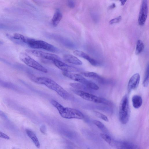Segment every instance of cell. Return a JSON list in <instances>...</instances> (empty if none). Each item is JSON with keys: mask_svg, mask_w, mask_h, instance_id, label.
<instances>
[{"mask_svg": "<svg viewBox=\"0 0 149 149\" xmlns=\"http://www.w3.org/2000/svg\"><path fill=\"white\" fill-rule=\"evenodd\" d=\"M29 78L33 82L39 84H44L49 89L55 91L64 100L70 98V94L55 81L50 78L44 77H36L29 75Z\"/></svg>", "mask_w": 149, "mask_h": 149, "instance_id": "cell-1", "label": "cell"}, {"mask_svg": "<svg viewBox=\"0 0 149 149\" xmlns=\"http://www.w3.org/2000/svg\"><path fill=\"white\" fill-rule=\"evenodd\" d=\"M130 114L128 98L127 95H125L122 98L119 107V117L120 123L126 124L129 121Z\"/></svg>", "mask_w": 149, "mask_h": 149, "instance_id": "cell-2", "label": "cell"}, {"mask_svg": "<svg viewBox=\"0 0 149 149\" xmlns=\"http://www.w3.org/2000/svg\"><path fill=\"white\" fill-rule=\"evenodd\" d=\"M26 44L33 49H43L53 52L57 51V49L53 45L41 40H36L28 38Z\"/></svg>", "mask_w": 149, "mask_h": 149, "instance_id": "cell-3", "label": "cell"}, {"mask_svg": "<svg viewBox=\"0 0 149 149\" xmlns=\"http://www.w3.org/2000/svg\"><path fill=\"white\" fill-rule=\"evenodd\" d=\"M19 58L22 61L30 67L44 73H47L48 72L46 68L26 53H21Z\"/></svg>", "mask_w": 149, "mask_h": 149, "instance_id": "cell-4", "label": "cell"}, {"mask_svg": "<svg viewBox=\"0 0 149 149\" xmlns=\"http://www.w3.org/2000/svg\"><path fill=\"white\" fill-rule=\"evenodd\" d=\"M73 92L82 98L87 101L97 103L110 105L111 102L106 99L99 97L81 90H74Z\"/></svg>", "mask_w": 149, "mask_h": 149, "instance_id": "cell-5", "label": "cell"}, {"mask_svg": "<svg viewBox=\"0 0 149 149\" xmlns=\"http://www.w3.org/2000/svg\"><path fill=\"white\" fill-rule=\"evenodd\" d=\"M60 114L62 117L66 119H83L84 118V115L79 111L69 107H65Z\"/></svg>", "mask_w": 149, "mask_h": 149, "instance_id": "cell-6", "label": "cell"}, {"mask_svg": "<svg viewBox=\"0 0 149 149\" xmlns=\"http://www.w3.org/2000/svg\"><path fill=\"white\" fill-rule=\"evenodd\" d=\"M26 52L27 53L34 56L52 61L55 60H60V58L55 54L41 51L33 49H26Z\"/></svg>", "mask_w": 149, "mask_h": 149, "instance_id": "cell-7", "label": "cell"}, {"mask_svg": "<svg viewBox=\"0 0 149 149\" xmlns=\"http://www.w3.org/2000/svg\"><path fill=\"white\" fill-rule=\"evenodd\" d=\"M148 11V1L146 0H143L141 2L139 13L138 22L141 26H143L146 20Z\"/></svg>", "mask_w": 149, "mask_h": 149, "instance_id": "cell-8", "label": "cell"}, {"mask_svg": "<svg viewBox=\"0 0 149 149\" xmlns=\"http://www.w3.org/2000/svg\"><path fill=\"white\" fill-rule=\"evenodd\" d=\"M116 149H137V146L128 141H118L112 139L109 144Z\"/></svg>", "mask_w": 149, "mask_h": 149, "instance_id": "cell-9", "label": "cell"}, {"mask_svg": "<svg viewBox=\"0 0 149 149\" xmlns=\"http://www.w3.org/2000/svg\"><path fill=\"white\" fill-rule=\"evenodd\" d=\"M52 61L56 67L63 71L71 72H77L79 70L78 68L69 65L60 60H55Z\"/></svg>", "mask_w": 149, "mask_h": 149, "instance_id": "cell-10", "label": "cell"}, {"mask_svg": "<svg viewBox=\"0 0 149 149\" xmlns=\"http://www.w3.org/2000/svg\"><path fill=\"white\" fill-rule=\"evenodd\" d=\"M62 74L64 76L73 80L81 83L85 85H86L88 81L83 76L79 74L64 71L62 72Z\"/></svg>", "mask_w": 149, "mask_h": 149, "instance_id": "cell-11", "label": "cell"}, {"mask_svg": "<svg viewBox=\"0 0 149 149\" xmlns=\"http://www.w3.org/2000/svg\"><path fill=\"white\" fill-rule=\"evenodd\" d=\"M140 77L138 73L133 75L130 78L128 84V90L129 92L136 88L139 83Z\"/></svg>", "mask_w": 149, "mask_h": 149, "instance_id": "cell-12", "label": "cell"}, {"mask_svg": "<svg viewBox=\"0 0 149 149\" xmlns=\"http://www.w3.org/2000/svg\"><path fill=\"white\" fill-rule=\"evenodd\" d=\"M73 53L75 55L86 60L93 66H96L99 64V63L97 61L91 58L88 54L82 51L76 50L73 51Z\"/></svg>", "mask_w": 149, "mask_h": 149, "instance_id": "cell-13", "label": "cell"}, {"mask_svg": "<svg viewBox=\"0 0 149 149\" xmlns=\"http://www.w3.org/2000/svg\"><path fill=\"white\" fill-rule=\"evenodd\" d=\"M63 58L65 61L70 63L78 65L82 64V62L79 59L71 54H65Z\"/></svg>", "mask_w": 149, "mask_h": 149, "instance_id": "cell-14", "label": "cell"}, {"mask_svg": "<svg viewBox=\"0 0 149 149\" xmlns=\"http://www.w3.org/2000/svg\"><path fill=\"white\" fill-rule=\"evenodd\" d=\"M63 17L62 14L59 9L55 10L52 19V23L54 27L56 26L59 23Z\"/></svg>", "mask_w": 149, "mask_h": 149, "instance_id": "cell-15", "label": "cell"}, {"mask_svg": "<svg viewBox=\"0 0 149 149\" xmlns=\"http://www.w3.org/2000/svg\"><path fill=\"white\" fill-rule=\"evenodd\" d=\"M81 74L86 77L93 78L100 82L104 81L103 79L95 72H82Z\"/></svg>", "mask_w": 149, "mask_h": 149, "instance_id": "cell-16", "label": "cell"}, {"mask_svg": "<svg viewBox=\"0 0 149 149\" xmlns=\"http://www.w3.org/2000/svg\"><path fill=\"white\" fill-rule=\"evenodd\" d=\"M132 102L134 108L138 109L141 106L142 104V99L140 96L135 95L132 97Z\"/></svg>", "mask_w": 149, "mask_h": 149, "instance_id": "cell-17", "label": "cell"}, {"mask_svg": "<svg viewBox=\"0 0 149 149\" xmlns=\"http://www.w3.org/2000/svg\"><path fill=\"white\" fill-rule=\"evenodd\" d=\"M26 132L28 136L31 139L34 145L38 148L40 147L38 140L34 133L28 129L26 130Z\"/></svg>", "mask_w": 149, "mask_h": 149, "instance_id": "cell-18", "label": "cell"}, {"mask_svg": "<svg viewBox=\"0 0 149 149\" xmlns=\"http://www.w3.org/2000/svg\"><path fill=\"white\" fill-rule=\"evenodd\" d=\"M0 86L14 90H18V87L12 83L4 81L0 79Z\"/></svg>", "mask_w": 149, "mask_h": 149, "instance_id": "cell-19", "label": "cell"}, {"mask_svg": "<svg viewBox=\"0 0 149 149\" xmlns=\"http://www.w3.org/2000/svg\"><path fill=\"white\" fill-rule=\"evenodd\" d=\"M144 47V44L143 41L140 40H138L136 44V54H138L141 53L143 50Z\"/></svg>", "mask_w": 149, "mask_h": 149, "instance_id": "cell-20", "label": "cell"}, {"mask_svg": "<svg viewBox=\"0 0 149 149\" xmlns=\"http://www.w3.org/2000/svg\"><path fill=\"white\" fill-rule=\"evenodd\" d=\"M94 124L100 130L105 133H107L108 130L106 126L101 122L94 120L93 121Z\"/></svg>", "mask_w": 149, "mask_h": 149, "instance_id": "cell-21", "label": "cell"}, {"mask_svg": "<svg viewBox=\"0 0 149 149\" xmlns=\"http://www.w3.org/2000/svg\"><path fill=\"white\" fill-rule=\"evenodd\" d=\"M50 102L51 104L57 109L59 114L63 112L65 107L54 100H51Z\"/></svg>", "mask_w": 149, "mask_h": 149, "instance_id": "cell-22", "label": "cell"}, {"mask_svg": "<svg viewBox=\"0 0 149 149\" xmlns=\"http://www.w3.org/2000/svg\"><path fill=\"white\" fill-rule=\"evenodd\" d=\"M149 65H148L146 67L145 74V77L143 81V85L144 87H147L149 82Z\"/></svg>", "mask_w": 149, "mask_h": 149, "instance_id": "cell-23", "label": "cell"}, {"mask_svg": "<svg viewBox=\"0 0 149 149\" xmlns=\"http://www.w3.org/2000/svg\"><path fill=\"white\" fill-rule=\"evenodd\" d=\"M85 86L87 87L94 90H97L99 89V87L97 84L89 80Z\"/></svg>", "mask_w": 149, "mask_h": 149, "instance_id": "cell-24", "label": "cell"}, {"mask_svg": "<svg viewBox=\"0 0 149 149\" xmlns=\"http://www.w3.org/2000/svg\"><path fill=\"white\" fill-rule=\"evenodd\" d=\"M95 115L97 117L101 118L106 122H108L109 119L107 117L103 114L97 111H94Z\"/></svg>", "mask_w": 149, "mask_h": 149, "instance_id": "cell-25", "label": "cell"}, {"mask_svg": "<svg viewBox=\"0 0 149 149\" xmlns=\"http://www.w3.org/2000/svg\"><path fill=\"white\" fill-rule=\"evenodd\" d=\"M100 136L108 143L110 144L112 139L109 135L106 133H101L100 134Z\"/></svg>", "mask_w": 149, "mask_h": 149, "instance_id": "cell-26", "label": "cell"}, {"mask_svg": "<svg viewBox=\"0 0 149 149\" xmlns=\"http://www.w3.org/2000/svg\"><path fill=\"white\" fill-rule=\"evenodd\" d=\"M122 18L121 16H119L111 20L109 22L110 24H114L120 21Z\"/></svg>", "mask_w": 149, "mask_h": 149, "instance_id": "cell-27", "label": "cell"}, {"mask_svg": "<svg viewBox=\"0 0 149 149\" xmlns=\"http://www.w3.org/2000/svg\"><path fill=\"white\" fill-rule=\"evenodd\" d=\"M68 7L71 8H74L75 6V4L74 2L72 0H68Z\"/></svg>", "mask_w": 149, "mask_h": 149, "instance_id": "cell-28", "label": "cell"}, {"mask_svg": "<svg viewBox=\"0 0 149 149\" xmlns=\"http://www.w3.org/2000/svg\"><path fill=\"white\" fill-rule=\"evenodd\" d=\"M0 137L7 140L10 139V137L8 135L1 131H0Z\"/></svg>", "mask_w": 149, "mask_h": 149, "instance_id": "cell-29", "label": "cell"}, {"mask_svg": "<svg viewBox=\"0 0 149 149\" xmlns=\"http://www.w3.org/2000/svg\"><path fill=\"white\" fill-rule=\"evenodd\" d=\"M0 116H5L4 113L2 111L0 110Z\"/></svg>", "mask_w": 149, "mask_h": 149, "instance_id": "cell-30", "label": "cell"}, {"mask_svg": "<svg viewBox=\"0 0 149 149\" xmlns=\"http://www.w3.org/2000/svg\"><path fill=\"white\" fill-rule=\"evenodd\" d=\"M115 7V4L114 3H113L110 6L109 8L111 9H112L114 8Z\"/></svg>", "mask_w": 149, "mask_h": 149, "instance_id": "cell-31", "label": "cell"}, {"mask_svg": "<svg viewBox=\"0 0 149 149\" xmlns=\"http://www.w3.org/2000/svg\"><path fill=\"white\" fill-rule=\"evenodd\" d=\"M126 1H127L126 0L120 1L121 5L123 6L125 4Z\"/></svg>", "mask_w": 149, "mask_h": 149, "instance_id": "cell-32", "label": "cell"}, {"mask_svg": "<svg viewBox=\"0 0 149 149\" xmlns=\"http://www.w3.org/2000/svg\"><path fill=\"white\" fill-rule=\"evenodd\" d=\"M2 43V42H1V41H0V44Z\"/></svg>", "mask_w": 149, "mask_h": 149, "instance_id": "cell-33", "label": "cell"}, {"mask_svg": "<svg viewBox=\"0 0 149 149\" xmlns=\"http://www.w3.org/2000/svg\"><path fill=\"white\" fill-rule=\"evenodd\" d=\"M20 149V148H16V149Z\"/></svg>", "mask_w": 149, "mask_h": 149, "instance_id": "cell-34", "label": "cell"}, {"mask_svg": "<svg viewBox=\"0 0 149 149\" xmlns=\"http://www.w3.org/2000/svg\"><path fill=\"white\" fill-rule=\"evenodd\" d=\"M87 149H89V148H88Z\"/></svg>", "mask_w": 149, "mask_h": 149, "instance_id": "cell-35", "label": "cell"}]
</instances>
